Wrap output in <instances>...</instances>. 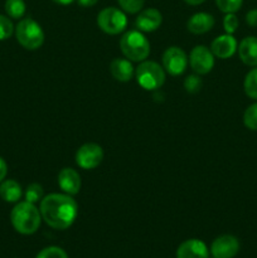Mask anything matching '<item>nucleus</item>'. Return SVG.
Listing matches in <instances>:
<instances>
[{
  "instance_id": "obj_15",
  "label": "nucleus",
  "mask_w": 257,
  "mask_h": 258,
  "mask_svg": "<svg viewBox=\"0 0 257 258\" xmlns=\"http://www.w3.org/2000/svg\"><path fill=\"white\" fill-rule=\"evenodd\" d=\"M214 18L208 13H196L186 23V28L193 34H204L214 27Z\"/></svg>"
},
{
  "instance_id": "obj_20",
  "label": "nucleus",
  "mask_w": 257,
  "mask_h": 258,
  "mask_svg": "<svg viewBox=\"0 0 257 258\" xmlns=\"http://www.w3.org/2000/svg\"><path fill=\"white\" fill-rule=\"evenodd\" d=\"M243 88L249 98L257 100V68H253L247 73L243 82Z\"/></svg>"
},
{
  "instance_id": "obj_10",
  "label": "nucleus",
  "mask_w": 257,
  "mask_h": 258,
  "mask_svg": "<svg viewBox=\"0 0 257 258\" xmlns=\"http://www.w3.org/2000/svg\"><path fill=\"white\" fill-rule=\"evenodd\" d=\"M239 251V242L232 234L217 237L211 246L212 256L216 258H233Z\"/></svg>"
},
{
  "instance_id": "obj_30",
  "label": "nucleus",
  "mask_w": 257,
  "mask_h": 258,
  "mask_svg": "<svg viewBox=\"0 0 257 258\" xmlns=\"http://www.w3.org/2000/svg\"><path fill=\"white\" fill-rule=\"evenodd\" d=\"M8 173V165L5 163V160L3 158H0V183L5 179Z\"/></svg>"
},
{
  "instance_id": "obj_8",
  "label": "nucleus",
  "mask_w": 257,
  "mask_h": 258,
  "mask_svg": "<svg viewBox=\"0 0 257 258\" xmlns=\"http://www.w3.org/2000/svg\"><path fill=\"white\" fill-rule=\"evenodd\" d=\"M103 160V150L98 144L87 143L81 146L76 153V163L85 170L97 168Z\"/></svg>"
},
{
  "instance_id": "obj_17",
  "label": "nucleus",
  "mask_w": 257,
  "mask_h": 258,
  "mask_svg": "<svg viewBox=\"0 0 257 258\" xmlns=\"http://www.w3.org/2000/svg\"><path fill=\"white\" fill-rule=\"evenodd\" d=\"M238 55L239 59L247 66H257V37H247L239 43Z\"/></svg>"
},
{
  "instance_id": "obj_3",
  "label": "nucleus",
  "mask_w": 257,
  "mask_h": 258,
  "mask_svg": "<svg viewBox=\"0 0 257 258\" xmlns=\"http://www.w3.org/2000/svg\"><path fill=\"white\" fill-rule=\"evenodd\" d=\"M122 54L133 62H143L150 54V43L140 30H128L121 37Z\"/></svg>"
},
{
  "instance_id": "obj_1",
  "label": "nucleus",
  "mask_w": 257,
  "mask_h": 258,
  "mask_svg": "<svg viewBox=\"0 0 257 258\" xmlns=\"http://www.w3.org/2000/svg\"><path fill=\"white\" fill-rule=\"evenodd\" d=\"M39 212L42 219L50 228L65 231L75 223L78 216V206L72 196L52 193L40 201Z\"/></svg>"
},
{
  "instance_id": "obj_26",
  "label": "nucleus",
  "mask_w": 257,
  "mask_h": 258,
  "mask_svg": "<svg viewBox=\"0 0 257 258\" xmlns=\"http://www.w3.org/2000/svg\"><path fill=\"white\" fill-rule=\"evenodd\" d=\"M203 82H202L199 75H190L185 78L184 81V88H185L186 92L189 93H197L201 91Z\"/></svg>"
},
{
  "instance_id": "obj_2",
  "label": "nucleus",
  "mask_w": 257,
  "mask_h": 258,
  "mask_svg": "<svg viewBox=\"0 0 257 258\" xmlns=\"http://www.w3.org/2000/svg\"><path fill=\"white\" fill-rule=\"evenodd\" d=\"M10 221L15 231L24 236L35 233L39 229L42 216L35 204L29 202H19L10 213Z\"/></svg>"
},
{
  "instance_id": "obj_18",
  "label": "nucleus",
  "mask_w": 257,
  "mask_h": 258,
  "mask_svg": "<svg viewBox=\"0 0 257 258\" xmlns=\"http://www.w3.org/2000/svg\"><path fill=\"white\" fill-rule=\"evenodd\" d=\"M23 196V189L17 180L7 179L0 183V198L7 203H18Z\"/></svg>"
},
{
  "instance_id": "obj_27",
  "label": "nucleus",
  "mask_w": 257,
  "mask_h": 258,
  "mask_svg": "<svg viewBox=\"0 0 257 258\" xmlns=\"http://www.w3.org/2000/svg\"><path fill=\"white\" fill-rule=\"evenodd\" d=\"M35 258H68V254L66 253L65 249L52 246L42 249Z\"/></svg>"
},
{
  "instance_id": "obj_34",
  "label": "nucleus",
  "mask_w": 257,
  "mask_h": 258,
  "mask_svg": "<svg viewBox=\"0 0 257 258\" xmlns=\"http://www.w3.org/2000/svg\"><path fill=\"white\" fill-rule=\"evenodd\" d=\"M209 258V257H208ZM212 258H216V257H212Z\"/></svg>"
},
{
  "instance_id": "obj_29",
  "label": "nucleus",
  "mask_w": 257,
  "mask_h": 258,
  "mask_svg": "<svg viewBox=\"0 0 257 258\" xmlns=\"http://www.w3.org/2000/svg\"><path fill=\"white\" fill-rule=\"evenodd\" d=\"M246 23L249 27H257V9H252L247 13Z\"/></svg>"
},
{
  "instance_id": "obj_13",
  "label": "nucleus",
  "mask_w": 257,
  "mask_h": 258,
  "mask_svg": "<svg viewBox=\"0 0 257 258\" xmlns=\"http://www.w3.org/2000/svg\"><path fill=\"white\" fill-rule=\"evenodd\" d=\"M58 184L68 196H76L81 190V176L72 168H63L58 173Z\"/></svg>"
},
{
  "instance_id": "obj_6",
  "label": "nucleus",
  "mask_w": 257,
  "mask_h": 258,
  "mask_svg": "<svg viewBox=\"0 0 257 258\" xmlns=\"http://www.w3.org/2000/svg\"><path fill=\"white\" fill-rule=\"evenodd\" d=\"M97 25L106 34L116 35L125 30L126 25H127V18L122 10L108 7L98 13Z\"/></svg>"
},
{
  "instance_id": "obj_5",
  "label": "nucleus",
  "mask_w": 257,
  "mask_h": 258,
  "mask_svg": "<svg viewBox=\"0 0 257 258\" xmlns=\"http://www.w3.org/2000/svg\"><path fill=\"white\" fill-rule=\"evenodd\" d=\"M136 81L146 91L159 90L165 82V70L153 60H143L135 71Z\"/></svg>"
},
{
  "instance_id": "obj_33",
  "label": "nucleus",
  "mask_w": 257,
  "mask_h": 258,
  "mask_svg": "<svg viewBox=\"0 0 257 258\" xmlns=\"http://www.w3.org/2000/svg\"><path fill=\"white\" fill-rule=\"evenodd\" d=\"M54 3H57V4H60V5H70L72 4L75 0H53Z\"/></svg>"
},
{
  "instance_id": "obj_16",
  "label": "nucleus",
  "mask_w": 257,
  "mask_h": 258,
  "mask_svg": "<svg viewBox=\"0 0 257 258\" xmlns=\"http://www.w3.org/2000/svg\"><path fill=\"white\" fill-rule=\"evenodd\" d=\"M110 72L118 82H128L135 75V68L128 59L115 58L110 64Z\"/></svg>"
},
{
  "instance_id": "obj_14",
  "label": "nucleus",
  "mask_w": 257,
  "mask_h": 258,
  "mask_svg": "<svg viewBox=\"0 0 257 258\" xmlns=\"http://www.w3.org/2000/svg\"><path fill=\"white\" fill-rule=\"evenodd\" d=\"M176 258H208V247L201 239H188L178 247Z\"/></svg>"
},
{
  "instance_id": "obj_23",
  "label": "nucleus",
  "mask_w": 257,
  "mask_h": 258,
  "mask_svg": "<svg viewBox=\"0 0 257 258\" xmlns=\"http://www.w3.org/2000/svg\"><path fill=\"white\" fill-rule=\"evenodd\" d=\"M14 30L15 28L10 18L0 14V40L9 39L13 35V33H14Z\"/></svg>"
},
{
  "instance_id": "obj_24",
  "label": "nucleus",
  "mask_w": 257,
  "mask_h": 258,
  "mask_svg": "<svg viewBox=\"0 0 257 258\" xmlns=\"http://www.w3.org/2000/svg\"><path fill=\"white\" fill-rule=\"evenodd\" d=\"M117 3L123 12L128 14H135L143 9L145 0H117Z\"/></svg>"
},
{
  "instance_id": "obj_19",
  "label": "nucleus",
  "mask_w": 257,
  "mask_h": 258,
  "mask_svg": "<svg viewBox=\"0 0 257 258\" xmlns=\"http://www.w3.org/2000/svg\"><path fill=\"white\" fill-rule=\"evenodd\" d=\"M25 7L24 0H7L5 2V12H7L8 17L13 18V19H20L24 17Z\"/></svg>"
},
{
  "instance_id": "obj_32",
  "label": "nucleus",
  "mask_w": 257,
  "mask_h": 258,
  "mask_svg": "<svg viewBox=\"0 0 257 258\" xmlns=\"http://www.w3.org/2000/svg\"><path fill=\"white\" fill-rule=\"evenodd\" d=\"M184 2L189 5H201V4H203L206 0H184Z\"/></svg>"
},
{
  "instance_id": "obj_21",
  "label": "nucleus",
  "mask_w": 257,
  "mask_h": 258,
  "mask_svg": "<svg viewBox=\"0 0 257 258\" xmlns=\"http://www.w3.org/2000/svg\"><path fill=\"white\" fill-rule=\"evenodd\" d=\"M24 197L25 201L29 202V203L35 204L44 198V189H43V186L40 185V184L32 183L27 186V189H25Z\"/></svg>"
},
{
  "instance_id": "obj_9",
  "label": "nucleus",
  "mask_w": 257,
  "mask_h": 258,
  "mask_svg": "<svg viewBox=\"0 0 257 258\" xmlns=\"http://www.w3.org/2000/svg\"><path fill=\"white\" fill-rule=\"evenodd\" d=\"M189 64L197 75H207L214 67V54L206 45H197L189 55Z\"/></svg>"
},
{
  "instance_id": "obj_4",
  "label": "nucleus",
  "mask_w": 257,
  "mask_h": 258,
  "mask_svg": "<svg viewBox=\"0 0 257 258\" xmlns=\"http://www.w3.org/2000/svg\"><path fill=\"white\" fill-rule=\"evenodd\" d=\"M15 37L19 44L28 50H35L44 43L42 27L32 18L22 19L15 27Z\"/></svg>"
},
{
  "instance_id": "obj_12",
  "label": "nucleus",
  "mask_w": 257,
  "mask_h": 258,
  "mask_svg": "<svg viewBox=\"0 0 257 258\" xmlns=\"http://www.w3.org/2000/svg\"><path fill=\"white\" fill-rule=\"evenodd\" d=\"M237 40L232 34H223L217 37L212 42L211 50L214 57L221 58V59H227L231 58L237 50Z\"/></svg>"
},
{
  "instance_id": "obj_22",
  "label": "nucleus",
  "mask_w": 257,
  "mask_h": 258,
  "mask_svg": "<svg viewBox=\"0 0 257 258\" xmlns=\"http://www.w3.org/2000/svg\"><path fill=\"white\" fill-rule=\"evenodd\" d=\"M243 123L247 128L257 131V102L248 106L243 113Z\"/></svg>"
},
{
  "instance_id": "obj_28",
  "label": "nucleus",
  "mask_w": 257,
  "mask_h": 258,
  "mask_svg": "<svg viewBox=\"0 0 257 258\" xmlns=\"http://www.w3.org/2000/svg\"><path fill=\"white\" fill-rule=\"evenodd\" d=\"M239 22H238V18L236 17L234 13H227L226 17L223 19V28L226 30L227 34H233L234 32L237 30L238 28Z\"/></svg>"
},
{
  "instance_id": "obj_7",
  "label": "nucleus",
  "mask_w": 257,
  "mask_h": 258,
  "mask_svg": "<svg viewBox=\"0 0 257 258\" xmlns=\"http://www.w3.org/2000/svg\"><path fill=\"white\" fill-rule=\"evenodd\" d=\"M188 62V55L179 47H169L163 53V68L171 76L183 75Z\"/></svg>"
},
{
  "instance_id": "obj_31",
  "label": "nucleus",
  "mask_w": 257,
  "mask_h": 258,
  "mask_svg": "<svg viewBox=\"0 0 257 258\" xmlns=\"http://www.w3.org/2000/svg\"><path fill=\"white\" fill-rule=\"evenodd\" d=\"M77 2L81 7L90 8V7H93V5H96V3H97L98 0H77Z\"/></svg>"
},
{
  "instance_id": "obj_11",
  "label": "nucleus",
  "mask_w": 257,
  "mask_h": 258,
  "mask_svg": "<svg viewBox=\"0 0 257 258\" xmlns=\"http://www.w3.org/2000/svg\"><path fill=\"white\" fill-rule=\"evenodd\" d=\"M163 22V15L155 8H148L139 12L138 18L135 20V25L140 32H155Z\"/></svg>"
},
{
  "instance_id": "obj_25",
  "label": "nucleus",
  "mask_w": 257,
  "mask_h": 258,
  "mask_svg": "<svg viewBox=\"0 0 257 258\" xmlns=\"http://www.w3.org/2000/svg\"><path fill=\"white\" fill-rule=\"evenodd\" d=\"M243 0H216L218 9L223 13H236L241 9Z\"/></svg>"
}]
</instances>
